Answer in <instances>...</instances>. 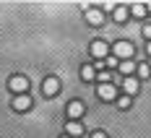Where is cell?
<instances>
[{
	"label": "cell",
	"mask_w": 151,
	"mask_h": 138,
	"mask_svg": "<svg viewBox=\"0 0 151 138\" xmlns=\"http://www.w3.org/2000/svg\"><path fill=\"white\" fill-rule=\"evenodd\" d=\"M65 136L68 138H81L83 136V125L78 123V120H68V125H65Z\"/></svg>",
	"instance_id": "8"
},
{
	"label": "cell",
	"mask_w": 151,
	"mask_h": 138,
	"mask_svg": "<svg viewBox=\"0 0 151 138\" xmlns=\"http://www.w3.org/2000/svg\"><path fill=\"white\" fill-rule=\"evenodd\" d=\"M117 68H120V73H125V76H133V70H136V60H122Z\"/></svg>",
	"instance_id": "14"
},
{
	"label": "cell",
	"mask_w": 151,
	"mask_h": 138,
	"mask_svg": "<svg viewBox=\"0 0 151 138\" xmlns=\"http://www.w3.org/2000/svg\"><path fill=\"white\" fill-rule=\"evenodd\" d=\"M130 104H133V96H125V94L117 96V107L120 109H130Z\"/></svg>",
	"instance_id": "15"
},
{
	"label": "cell",
	"mask_w": 151,
	"mask_h": 138,
	"mask_svg": "<svg viewBox=\"0 0 151 138\" xmlns=\"http://www.w3.org/2000/svg\"><path fill=\"white\" fill-rule=\"evenodd\" d=\"M112 55L117 58V60H133V55H136V47L130 45V42H115L112 45Z\"/></svg>",
	"instance_id": "1"
},
{
	"label": "cell",
	"mask_w": 151,
	"mask_h": 138,
	"mask_svg": "<svg viewBox=\"0 0 151 138\" xmlns=\"http://www.w3.org/2000/svg\"><path fill=\"white\" fill-rule=\"evenodd\" d=\"M96 81H99V83H109V81H112V73H109V70H99V73H96Z\"/></svg>",
	"instance_id": "17"
},
{
	"label": "cell",
	"mask_w": 151,
	"mask_h": 138,
	"mask_svg": "<svg viewBox=\"0 0 151 138\" xmlns=\"http://www.w3.org/2000/svg\"><path fill=\"white\" fill-rule=\"evenodd\" d=\"M107 21V16H104V11L102 8H91V5H86V24H91V26H102Z\"/></svg>",
	"instance_id": "2"
},
{
	"label": "cell",
	"mask_w": 151,
	"mask_h": 138,
	"mask_svg": "<svg viewBox=\"0 0 151 138\" xmlns=\"http://www.w3.org/2000/svg\"><path fill=\"white\" fill-rule=\"evenodd\" d=\"M138 89H141V81H138V78L128 76L125 81H122V91H125V96H136Z\"/></svg>",
	"instance_id": "6"
},
{
	"label": "cell",
	"mask_w": 151,
	"mask_h": 138,
	"mask_svg": "<svg viewBox=\"0 0 151 138\" xmlns=\"http://www.w3.org/2000/svg\"><path fill=\"white\" fill-rule=\"evenodd\" d=\"M29 107H31V96L29 94H18L13 99V109H18V112H26Z\"/></svg>",
	"instance_id": "10"
},
{
	"label": "cell",
	"mask_w": 151,
	"mask_h": 138,
	"mask_svg": "<svg viewBox=\"0 0 151 138\" xmlns=\"http://www.w3.org/2000/svg\"><path fill=\"white\" fill-rule=\"evenodd\" d=\"M65 112H68V117L70 120H78L81 115H83V102H78V99H73L68 107H65Z\"/></svg>",
	"instance_id": "9"
},
{
	"label": "cell",
	"mask_w": 151,
	"mask_h": 138,
	"mask_svg": "<svg viewBox=\"0 0 151 138\" xmlns=\"http://www.w3.org/2000/svg\"><path fill=\"white\" fill-rule=\"evenodd\" d=\"M99 99L102 102H115L117 99V89L112 83H99Z\"/></svg>",
	"instance_id": "5"
},
{
	"label": "cell",
	"mask_w": 151,
	"mask_h": 138,
	"mask_svg": "<svg viewBox=\"0 0 151 138\" xmlns=\"http://www.w3.org/2000/svg\"><path fill=\"white\" fill-rule=\"evenodd\" d=\"M141 34H143V37H146V42H151V24H146V26H143V31H141Z\"/></svg>",
	"instance_id": "19"
},
{
	"label": "cell",
	"mask_w": 151,
	"mask_h": 138,
	"mask_svg": "<svg viewBox=\"0 0 151 138\" xmlns=\"http://www.w3.org/2000/svg\"><path fill=\"white\" fill-rule=\"evenodd\" d=\"M60 138H68V136H65V133H63V136H60Z\"/></svg>",
	"instance_id": "22"
},
{
	"label": "cell",
	"mask_w": 151,
	"mask_h": 138,
	"mask_svg": "<svg viewBox=\"0 0 151 138\" xmlns=\"http://www.w3.org/2000/svg\"><path fill=\"white\" fill-rule=\"evenodd\" d=\"M146 55H149V58H151V42H149V45H146Z\"/></svg>",
	"instance_id": "21"
},
{
	"label": "cell",
	"mask_w": 151,
	"mask_h": 138,
	"mask_svg": "<svg viewBox=\"0 0 151 138\" xmlns=\"http://www.w3.org/2000/svg\"><path fill=\"white\" fill-rule=\"evenodd\" d=\"M89 52H91V58H94V60H102V58H107V55H109V45H107V42H102V39H96V42H91Z\"/></svg>",
	"instance_id": "4"
},
{
	"label": "cell",
	"mask_w": 151,
	"mask_h": 138,
	"mask_svg": "<svg viewBox=\"0 0 151 138\" xmlns=\"http://www.w3.org/2000/svg\"><path fill=\"white\" fill-rule=\"evenodd\" d=\"M91 138H107V133H104V130H94V133H91Z\"/></svg>",
	"instance_id": "20"
},
{
	"label": "cell",
	"mask_w": 151,
	"mask_h": 138,
	"mask_svg": "<svg viewBox=\"0 0 151 138\" xmlns=\"http://www.w3.org/2000/svg\"><path fill=\"white\" fill-rule=\"evenodd\" d=\"M81 78H83V81H89V83L96 78V70H94V65H91V63H86V65L81 68Z\"/></svg>",
	"instance_id": "13"
},
{
	"label": "cell",
	"mask_w": 151,
	"mask_h": 138,
	"mask_svg": "<svg viewBox=\"0 0 151 138\" xmlns=\"http://www.w3.org/2000/svg\"><path fill=\"white\" fill-rule=\"evenodd\" d=\"M149 76H151L149 63H141V65H138V78H149Z\"/></svg>",
	"instance_id": "16"
},
{
	"label": "cell",
	"mask_w": 151,
	"mask_h": 138,
	"mask_svg": "<svg viewBox=\"0 0 151 138\" xmlns=\"http://www.w3.org/2000/svg\"><path fill=\"white\" fill-rule=\"evenodd\" d=\"M117 65H120V60H117L115 55H112V58H107V60H104V68H117Z\"/></svg>",
	"instance_id": "18"
},
{
	"label": "cell",
	"mask_w": 151,
	"mask_h": 138,
	"mask_svg": "<svg viewBox=\"0 0 151 138\" xmlns=\"http://www.w3.org/2000/svg\"><path fill=\"white\" fill-rule=\"evenodd\" d=\"M149 68H151V60H149Z\"/></svg>",
	"instance_id": "23"
},
{
	"label": "cell",
	"mask_w": 151,
	"mask_h": 138,
	"mask_svg": "<svg viewBox=\"0 0 151 138\" xmlns=\"http://www.w3.org/2000/svg\"><path fill=\"white\" fill-rule=\"evenodd\" d=\"M42 91H45L47 96H55V94L60 91V78H55V76L45 78V83H42Z\"/></svg>",
	"instance_id": "7"
},
{
	"label": "cell",
	"mask_w": 151,
	"mask_h": 138,
	"mask_svg": "<svg viewBox=\"0 0 151 138\" xmlns=\"http://www.w3.org/2000/svg\"><path fill=\"white\" fill-rule=\"evenodd\" d=\"M128 13L130 16H136V18H146V3H133V5H130V8H128Z\"/></svg>",
	"instance_id": "11"
},
{
	"label": "cell",
	"mask_w": 151,
	"mask_h": 138,
	"mask_svg": "<svg viewBox=\"0 0 151 138\" xmlns=\"http://www.w3.org/2000/svg\"><path fill=\"white\" fill-rule=\"evenodd\" d=\"M112 18H115L117 24H125V21L130 18V13H128V8H125V5H115V16H112Z\"/></svg>",
	"instance_id": "12"
},
{
	"label": "cell",
	"mask_w": 151,
	"mask_h": 138,
	"mask_svg": "<svg viewBox=\"0 0 151 138\" xmlns=\"http://www.w3.org/2000/svg\"><path fill=\"white\" fill-rule=\"evenodd\" d=\"M8 89L18 96V94H26V89H29V78L26 76H13L11 81H8Z\"/></svg>",
	"instance_id": "3"
}]
</instances>
